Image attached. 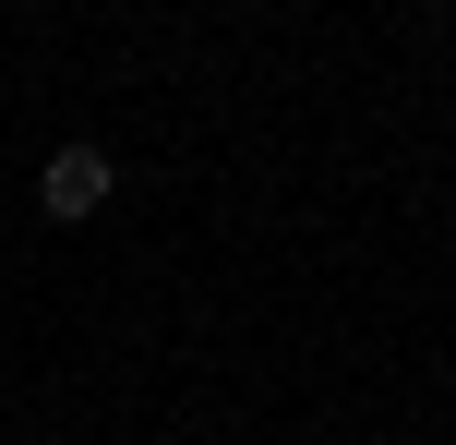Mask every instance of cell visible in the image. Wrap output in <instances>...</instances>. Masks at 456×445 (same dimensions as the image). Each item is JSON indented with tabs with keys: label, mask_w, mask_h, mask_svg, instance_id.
Instances as JSON below:
<instances>
[{
	"label": "cell",
	"mask_w": 456,
	"mask_h": 445,
	"mask_svg": "<svg viewBox=\"0 0 456 445\" xmlns=\"http://www.w3.org/2000/svg\"><path fill=\"white\" fill-rule=\"evenodd\" d=\"M109 181H120V169H109V144H61V157L37 169V205L61 217V229H85V217L109 205Z\"/></svg>",
	"instance_id": "cell-1"
}]
</instances>
